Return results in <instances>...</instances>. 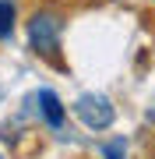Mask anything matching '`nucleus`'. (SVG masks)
I'll return each mask as SVG.
<instances>
[{
    "label": "nucleus",
    "mask_w": 155,
    "mask_h": 159,
    "mask_svg": "<svg viewBox=\"0 0 155 159\" xmlns=\"http://www.w3.org/2000/svg\"><path fill=\"white\" fill-rule=\"evenodd\" d=\"M60 32H63L60 11H35L28 18V43L39 57H53L60 50Z\"/></svg>",
    "instance_id": "f257e3e1"
},
{
    "label": "nucleus",
    "mask_w": 155,
    "mask_h": 159,
    "mask_svg": "<svg viewBox=\"0 0 155 159\" xmlns=\"http://www.w3.org/2000/svg\"><path fill=\"white\" fill-rule=\"evenodd\" d=\"M74 117L85 124L88 131H106L116 120V106L109 102V96H99V92H88L74 102Z\"/></svg>",
    "instance_id": "f03ea898"
},
{
    "label": "nucleus",
    "mask_w": 155,
    "mask_h": 159,
    "mask_svg": "<svg viewBox=\"0 0 155 159\" xmlns=\"http://www.w3.org/2000/svg\"><path fill=\"white\" fill-rule=\"evenodd\" d=\"M39 113H42V120H46L53 131H60L63 120H67V110H63V102H60V96L53 89H42L39 92Z\"/></svg>",
    "instance_id": "7ed1b4c3"
},
{
    "label": "nucleus",
    "mask_w": 155,
    "mask_h": 159,
    "mask_svg": "<svg viewBox=\"0 0 155 159\" xmlns=\"http://www.w3.org/2000/svg\"><path fill=\"white\" fill-rule=\"evenodd\" d=\"M14 21H18V11L11 0H0V43H7L14 35Z\"/></svg>",
    "instance_id": "20e7f679"
},
{
    "label": "nucleus",
    "mask_w": 155,
    "mask_h": 159,
    "mask_svg": "<svg viewBox=\"0 0 155 159\" xmlns=\"http://www.w3.org/2000/svg\"><path fill=\"white\" fill-rule=\"evenodd\" d=\"M102 156H106V159H127V152H123V138H116V142H109V145L102 148Z\"/></svg>",
    "instance_id": "39448f33"
},
{
    "label": "nucleus",
    "mask_w": 155,
    "mask_h": 159,
    "mask_svg": "<svg viewBox=\"0 0 155 159\" xmlns=\"http://www.w3.org/2000/svg\"><path fill=\"white\" fill-rule=\"evenodd\" d=\"M0 159H4V156H0Z\"/></svg>",
    "instance_id": "423d86ee"
}]
</instances>
